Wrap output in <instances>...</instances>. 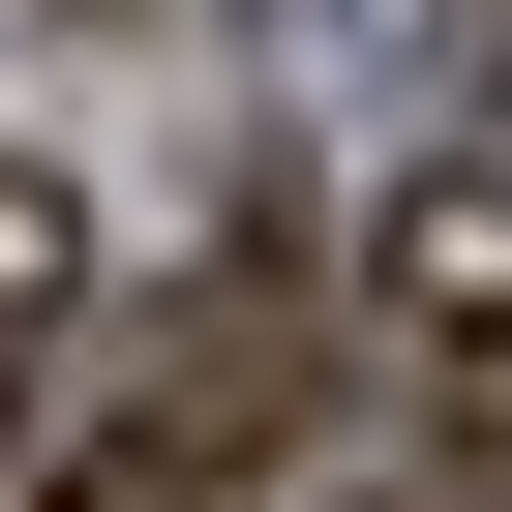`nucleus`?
Returning <instances> with one entry per match:
<instances>
[{
    "mask_svg": "<svg viewBox=\"0 0 512 512\" xmlns=\"http://www.w3.org/2000/svg\"><path fill=\"white\" fill-rule=\"evenodd\" d=\"M31 302H61V181L0 151V362H31Z\"/></svg>",
    "mask_w": 512,
    "mask_h": 512,
    "instance_id": "nucleus-3",
    "label": "nucleus"
},
{
    "mask_svg": "<svg viewBox=\"0 0 512 512\" xmlns=\"http://www.w3.org/2000/svg\"><path fill=\"white\" fill-rule=\"evenodd\" d=\"M61 512H241V452H181V422H151V392H121V422H91V452H61Z\"/></svg>",
    "mask_w": 512,
    "mask_h": 512,
    "instance_id": "nucleus-2",
    "label": "nucleus"
},
{
    "mask_svg": "<svg viewBox=\"0 0 512 512\" xmlns=\"http://www.w3.org/2000/svg\"><path fill=\"white\" fill-rule=\"evenodd\" d=\"M392 362H422V422H452V482H512V151H452V181H392Z\"/></svg>",
    "mask_w": 512,
    "mask_h": 512,
    "instance_id": "nucleus-1",
    "label": "nucleus"
},
{
    "mask_svg": "<svg viewBox=\"0 0 512 512\" xmlns=\"http://www.w3.org/2000/svg\"><path fill=\"white\" fill-rule=\"evenodd\" d=\"M422 31H452V61H482V91H512V0H422Z\"/></svg>",
    "mask_w": 512,
    "mask_h": 512,
    "instance_id": "nucleus-4",
    "label": "nucleus"
}]
</instances>
